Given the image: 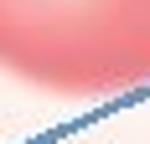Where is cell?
<instances>
[{
	"label": "cell",
	"mask_w": 150,
	"mask_h": 144,
	"mask_svg": "<svg viewBox=\"0 0 150 144\" xmlns=\"http://www.w3.org/2000/svg\"><path fill=\"white\" fill-rule=\"evenodd\" d=\"M0 72L62 98L150 82V0H0Z\"/></svg>",
	"instance_id": "obj_1"
}]
</instances>
